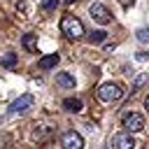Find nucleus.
<instances>
[{
  "label": "nucleus",
  "mask_w": 149,
  "mask_h": 149,
  "mask_svg": "<svg viewBox=\"0 0 149 149\" xmlns=\"http://www.w3.org/2000/svg\"><path fill=\"white\" fill-rule=\"evenodd\" d=\"M61 33L65 37H70V40H79L84 35V23L77 16H72V14H65L61 19Z\"/></svg>",
  "instance_id": "obj_1"
},
{
  "label": "nucleus",
  "mask_w": 149,
  "mask_h": 149,
  "mask_svg": "<svg viewBox=\"0 0 149 149\" xmlns=\"http://www.w3.org/2000/svg\"><path fill=\"white\" fill-rule=\"evenodd\" d=\"M121 95H123V88H121V84H114V81H105L95 88V98L100 102H114Z\"/></svg>",
  "instance_id": "obj_2"
},
{
  "label": "nucleus",
  "mask_w": 149,
  "mask_h": 149,
  "mask_svg": "<svg viewBox=\"0 0 149 149\" xmlns=\"http://www.w3.org/2000/svg\"><path fill=\"white\" fill-rule=\"evenodd\" d=\"M33 102H35V98H33V93H23V95H19L12 105H9V109H7V116H16V114H23L26 109H30L33 107Z\"/></svg>",
  "instance_id": "obj_3"
},
{
  "label": "nucleus",
  "mask_w": 149,
  "mask_h": 149,
  "mask_svg": "<svg viewBox=\"0 0 149 149\" xmlns=\"http://www.w3.org/2000/svg\"><path fill=\"white\" fill-rule=\"evenodd\" d=\"M121 123H123V128H126L128 133H140V130H144V116L137 114V112H126V114L121 116Z\"/></svg>",
  "instance_id": "obj_4"
},
{
  "label": "nucleus",
  "mask_w": 149,
  "mask_h": 149,
  "mask_svg": "<svg viewBox=\"0 0 149 149\" xmlns=\"http://www.w3.org/2000/svg\"><path fill=\"white\" fill-rule=\"evenodd\" d=\"M88 14H91V19H93L95 23H100V26H107V23L112 21V14H109V9H107L102 2H91V5H88Z\"/></svg>",
  "instance_id": "obj_5"
},
{
  "label": "nucleus",
  "mask_w": 149,
  "mask_h": 149,
  "mask_svg": "<svg viewBox=\"0 0 149 149\" xmlns=\"http://www.w3.org/2000/svg\"><path fill=\"white\" fill-rule=\"evenodd\" d=\"M61 147L63 149H84V137L77 130H68L61 137Z\"/></svg>",
  "instance_id": "obj_6"
},
{
  "label": "nucleus",
  "mask_w": 149,
  "mask_h": 149,
  "mask_svg": "<svg viewBox=\"0 0 149 149\" xmlns=\"http://www.w3.org/2000/svg\"><path fill=\"white\" fill-rule=\"evenodd\" d=\"M135 147V140H133V135L126 130V133H116L114 137H112V149H133Z\"/></svg>",
  "instance_id": "obj_7"
},
{
  "label": "nucleus",
  "mask_w": 149,
  "mask_h": 149,
  "mask_svg": "<svg viewBox=\"0 0 149 149\" xmlns=\"http://www.w3.org/2000/svg\"><path fill=\"white\" fill-rule=\"evenodd\" d=\"M58 61H61L58 54H49V56H44V58L37 61V68H40V70H51V68L58 65Z\"/></svg>",
  "instance_id": "obj_8"
},
{
  "label": "nucleus",
  "mask_w": 149,
  "mask_h": 149,
  "mask_svg": "<svg viewBox=\"0 0 149 149\" xmlns=\"http://www.w3.org/2000/svg\"><path fill=\"white\" fill-rule=\"evenodd\" d=\"M56 86H61V88H74V77L70 72H58L56 74Z\"/></svg>",
  "instance_id": "obj_9"
},
{
  "label": "nucleus",
  "mask_w": 149,
  "mask_h": 149,
  "mask_svg": "<svg viewBox=\"0 0 149 149\" xmlns=\"http://www.w3.org/2000/svg\"><path fill=\"white\" fill-rule=\"evenodd\" d=\"M21 44H23V49H26V51H30V54H35V51H37V40H35V35H33V33H26V35L21 37Z\"/></svg>",
  "instance_id": "obj_10"
},
{
  "label": "nucleus",
  "mask_w": 149,
  "mask_h": 149,
  "mask_svg": "<svg viewBox=\"0 0 149 149\" xmlns=\"http://www.w3.org/2000/svg\"><path fill=\"white\" fill-rule=\"evenodd\" d=\"M63 109H68V112H81L84 109V102L79 98H65L63 100Z\"/></svg>",
  "instance_id": "obj_11"
},
{
  "label": "nucleus",
  "mask_w": 149,
  "mask_h": 149,
  "mask_svg": "<svg viewBox=\"0 0 149 149\" xmlns=\"http://www.w3.org/2000/svg\"><path fill=\"white\" fill-rule=\"evenodd\" d=\"M107 40V33L105 30H93L91 35H88V42L91 44H100V42H105Z\"/></svg>",
  "instance_id": "obj_12"
},
{
  "label": "nucleus",
  "mask_w": 149,
  "mask_h": 149,
  "mask_svg": "<svg viewBox=\"0 0 149 149\" xmlns=\"http://www.w3.org/2000/svg\"><path fill=\"white\" fill-rule=\"evenodd\" d=\"M0 65H2V68H14V65H16V54H5V56H0Z\"/></svg>",
  "instance_id": "obj_13"
},
{
  "label": "nucleus",
  "mask_w": 149,
  "mask_h": 149,
  "mask_svg": "<svg viewBox=\"0 0 149 149\" xmlns=\"http://www.w3.org/2000/svg\"><path fill=\"white\" fill-rule=\"evenodd\" d=\"M49 135H51V128H49V126H40L37 130H33V137H35V140H44V137H49Z\"/></svg>",
  "instance_id": "obj_14"
},
{
  "label": "nucleus",
  "mask_w": 149,
  "mask_h": 149,
  "mask_svg": "<svg viewBox=\"0 0 149 149\" xmlns=\"http://www.w3.org/2000/svg\"><path fill=\"white\" fill-rule=\"evenodd\" d=\"M147 79H149V74H137V77H135V81H133V86H130V95H133V93H137V88H140Z\"/></svg>",
  "instance_id": "obj_15"
},
{
  "label": "nucleus",
  "mask_w": 149,
  "mask_h": 149,
  "mask_svg": "<svg viewBox=\"0 0 149 149\" xmlns=\"http://www.w3.org/2000/svg\"><path fill=\"white\" fill-rule=\"evenodd\" d=\"M58 5H61V0H42V5H40V7H42L44 12H54Z\"/></svg>",
  "instance_id": "obj_16"
},
{
  "label": "nucleus",
  "mask_w": 149,
  "mask_h": 149,
  "mask_svg": "<svg viewBox=\"0 0 149 149\" xmlns=\"http://www.w3.org/2000/svg\"><path fill=\"white\" fill-rule=\"evenodd\" d=\"M135 37H137V42H149V26L147 28H140L135 33Z\"/></svg>",
  "instance_id": "obj_17"
},
{
  "label": "nucleus",
  "mask_w": 149,
  "mask_h": 149,
  "mask_svg": "<svg viewBox=\"0 0 149 149\" xmlns=\"http://www.w3.org/2000/svg\"><path fill=\"white\" fill-rule=\"evenodd\" d=\"M119 2H121L123 7H133V5H135V0H119Z\"/></svg>",
  "instance_id": "obj_18"
},
{
  "label": "nucleus",
  "mask_w": 149,
  "mask_h": 149,
  "mask_svg": "<svg viewBox=\"0 0 149 149\" xmlns=\"http://www.w3.org/2000/svg\"><path fill=\"white\" fill-rule=\"evenodd\" d=\"M144 107H147V109H149V95H147V100H144Z\"/></svg>",
  "instance_id": "obj_19"
},
{
  "label": "nucleus",
  "mask_w": 149,
  "mask_h": 149,
  "mask_svg": "<svg viewBox=\"0 0 149 149\" xmlns=\"http://www.w3.org/2000/svg\"><path fill=\"white\" fill-rule=\"evenodd\" d=\"M65 2H68V5H72V2H77V0H65Z\"/></svg>",
  "instance_id": "obj_20"
}]
</instances>
